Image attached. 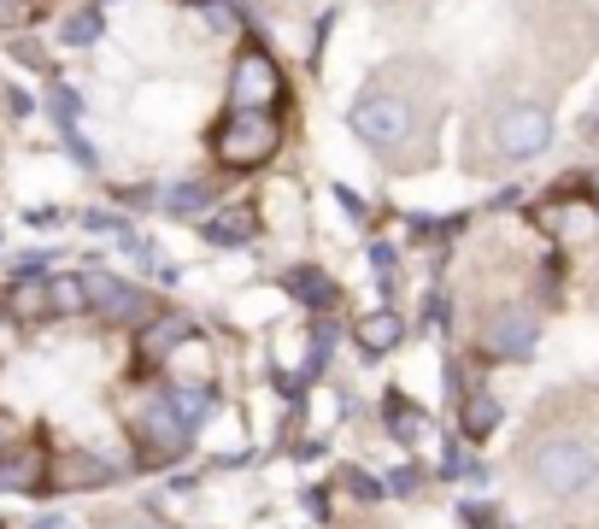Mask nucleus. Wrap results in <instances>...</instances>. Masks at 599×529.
Wrapping results in <instances>:
<instances>
[{
	"label": "nucleus",
	"instance_id": "obj_1",
	"mask_svg": "<svg viewBox=\"0 0 599 529\" xmlns=\"http://www.w3.org/2000/svg\"><path fill=\"white\" fill-rule=\"evenodd\" d=\"M594 470H599V448H594V441H582V436H552V441H540V448L529 453L535 489H547L559 500L588 489Z\"/></svg>",
	"mask_w": 599,
	"mask_h": 529
},
{
	"label": "nucleus",
	"instance_id": "obj_2",
	"mask_svg": "<svg viewBox=\"0 0 599 529\" xmlns=\"http://www.w3.org/2000/svg\"><path fill=\"white\" fill-rule=\"evenodd\" d=\"M212 153L224 160V171H259L276 153V118L271 112H247L236 106V118L217 124L212 136Z\"/></svg>",
	"mask_w": 599,
	"mask_h": 529
},
{
	"label": "nucleus",
	"instance_id": "obj_3",
	"mask_svg": "<svg viewBox=\"0 0 599 529\" xmlns=\"http://www.w3.org/2000/svg\"><path fill=\"white\" fill-rule=\"evenodd\" d=\"M353 136L364 141L371 153H400L405 141H412V130H417V118H412V106H405L400 95H364L359 106H353Z\"/></svg>",
	"mask_w": 599,
	"mask_h": 529
},
{
	"label": "nucleus",
	"instance_id": "obj_4",
	"mask_svg": "<svg viewBox=\"0 0 599 529\" xmlns=\"http://www.w3.org/2000/svg\"><path fill=\"white\" fill-rule=\"evenodd\" d=\"M283 95V71L265 48H241L236 53V71H229V100L247 112H271V100Z\"/></svg>",
	"mask_w": 599,
	"mask_h": 529
},
{
	"label": "nucleus",
	"instance_id": "obj_5",
	"mask_svg": "<svg viewBox=\"0 0 599 529\" xmlns=\"http://www.w3.org/2000/svg\"><path fill=\"white\" fill-rule=\"evenodd\" d=\"M494 141H500L506 160H535L540 148L552 141V112L547 106H506L500 118H494Z\"/></svg>",
	"mask_w": 599,
	"mask_h": 529
},
{
	"label": "nucleus",
	"instance_id": "obj_6",
	"mask_svg": "<svg viewBox=\"0 0 599 529\" xmlns=\"http://www.w3.org/2000/svg\"><path fill=\"white\" fill-rule=\"evenodd\" d=\"M136 436H141V453H148L141 465H165V459H177V453L188 448V430H183V418H177L171 400H148V406L136 412Z\"/></svg>",
	"mask_w": 599,
	"mask_h": 529
},
{
	"label": "nucleus",
	"instance_id": "obj_7",
	"mask_svg": "<svg viewBox=\"0 0 599 529\" xmlns=\"http://www.w3.org/2000/svg\"><path fill=\"white\" fill-rule=\"evenodd\" d=\"M535 336H540V318L529 306H506L488 318V330H482V348L494 353V360H529L535 353Z\"/></svg>",
	"mask_w": 599,
	"mask_h": 529
},
{
	"label": "nucleus",
	"instance_id": "obj_8",
	"mask_svg": "<svg viewBox=\"0 0 599 529\" xmlns=\"http://www.w3.org/2000/svg\"><path fill=\"white\" fill-rule=\"evenodd\" d=\"M77 282H83V294H89V306L100 312V318H112V324L141 318V294L129 289V282L112 277L107 265H83V270H77Z\"/></svg>",
	"mask_w": 599,
	"mask_h": 529
},
{
	"label": "nucleus",
	"instance_id": "obj_9",
	"mask_svg": "<svg viewBox=\"0 0 599 529\" xmlns=\"http://www.w3.org/2000/svg\"><path fill=\"white\" fill-rule=\"evenodd\" d=\"M0 489H12V494H30V489H48V459H41L36 448H24V453H0Z\"/></svg>",
	"mask_w": 599,
	"mask_h": 529
},
{
	"label": "nucleus",
	"instance_id": "obj_10",
	"mask_svg": "<svg viewBox=\"0 0 599 529\" xmlns=\"http://www.w3.org/2000/svg\"><path fill=\"white\" fill-rule=\"evenodd\" d=\"M112 470L107 459H95V453H65L60 465H48V489H100Z\"/></svg>",
	"mask_w": 599,
	"mask_h": 529
},
{
	"label": "nucleus",
	"instance_id": "obj_11",
	"mask_svg": "<svg viewBox=\"0 0 599 529\" xmlns=\"http://www.w3.org/2000/svg\"><path fill=\"white\" fill-rule=\"evenodd\" d=\"M207 230L212 248H241V241H253V206H224V212H212V224H200Z\"/></svg>",
	"mask_w": 599,
	"mask_h": 529
},
{
	"label": "nucleus",
	"instance_id": "obj_12",
	"mask_svg": "<svg viewBox=\"0 0 599 529\" xmlns=\"http://www.w3.org/2000/svg\"><path fill=\"white\" fill-rule=\"evenodd\" d=\"M400 336H405V318L400 312H371V318H359V348L364 353H394L400 348Z\"/></svg>",
	"mask_w": 599,
	"mask_h": 529
},
{
	"label": "nucleus",
	"instance_id": "obj_13",
	"mask_svg": "<svg viewBox=\"0 0 599 529\" xmlns=\"http://www.w3.org/2000/svg\"><path fill=\"white\" fill-rule=\"evenodd\" d=\"M7 306H12V318H53V282L18 277L12 294H7Z\"/></svg>",
	"mask_w": 599,
	"mask_h": 529
},
{
	"label": "nucleus",
	"instance_id": "obj_14",
	"mask_svg": "<svg viewBox=\"0 0 599 529\" xmlns=\"http://www.w3.org/2000/svg\"><path fill=\"white\" fill-rule=\"evenodd\" d=\"M383 412H388V430H394V441H400V448H417V441L429 436V418H423V412H417L405 394H388Z\"/></svg>",
	"mask_w": 599,
	"mask_h": 529
},
{
	"label": "nucleus",
	"instance_id": "obj_15",
	"mask_svg": "<svg viewBox=\"0 0 599 529\" xmlns=\"http://www.w3.org/2000/svg\"><path fill=\"white\" fill-rule=\"evenodd\" d=\"M283 282H288V294H295V300H305V306H317V312L335 306V282L324 277V270H305L300 265V270H288Z\"/></svg>",
	"mask_w": 599,
	"mask_h": 529
},
{
	"label": "nucleus",
	"instance_id": "obj_16",
	"mask_svg": "<svg viewBox=\"0 0 599 529\" xmlns=\"http://www.w3.org/2000/svg\"><path fill=\"white\" fill-rule=\"evenodd\" d=\"M177 341H188V318H159V324H148V330H141V360L159 365L171 348H177Z\"/></svg>",
	"mask_w": 599,
	"mask_h": 529
},
{
	"label": "nucleus",
	"instance_id": "obj_17",
	"mask_svg": "<svg viewBox=\"0 0 599 529\" xmlns=\"http://www.w3.org/2000/svg\"><path fill=\"white\" fill-rule=\"evenodd\" d=\"M494 424H500V400H494V394H464V436H471V441H482V436H488L494 430Z\"/></svg>",
	"mask_w": 599,
	"mask_h": 529
},
{
	"label": "nucleus",
	"instance_id": "obj_18",
	"mask_svg": "<svg viewBox=\"0 0 599 529\" xmlns=\"http://www.w3.org/2000/svg\"><path fill=\"white\" fill-rule=\"evenodd\" d=\"M60 41H65V48H95V41H100V7L71 12L65 30H60Z\"/></svg>",
	"mask_w": 599,
	"mask_h": 529
},
{
	"label": "nucleus",
	"instance_id": "obj_19",
	"mask_svg": "<svg viewBox=\"0 0 599 529\" xmlns=\"http://www.w3.org/2000/svg\"><path fill=\"white\" fill-rule=\"evenodd\" d=\"M171 406H177L183 430L195 436L200 424H207V412H212V394H207V389H177V394H171Z\"/></svg>",
	"mask_w": 599,
	"mask_h": 529
},
{
	"label": "nucleus",
	"instance_id": "obj_20",
	"mask_svg": "<svg viewBox=\"0 0 599 529\" xmlns=\"http://www.w3.org/2000/svg\"><path fill=\"white\" fill-rule=\"evenodd\" d=\"M83 306H89V294H83L77 277H60V282H53V318H71V312H83Z\"/></svg>",
	"mask_w": 599,
	"mask_h": 529
},
{
	"label": "nucleus",
	"instance_id": "obj_21",
	"mask_svg": "<svg viewBox=\"0 0 599 529\" xmlns=\"http://www.w3.org/2000/svg\"><path fill=\"white\" fill-rule=\"evenodd\" d=\"M207 182H177V189H165V206L171 212H200V206H207Z\"/></svg>",
	"mask_w": 599,
	"mask_h": 529
},
{
	"label": "nucleus",
	"instance_id": "obj_22",
	"mask_svg": "<svg viewBox=\"0 0 599 529\" xmlns=\"http://www.w3.org/2000/svg\"><path fill=\"white\" fill-rule=\"evenodd\" d=\"M476 470H482V465H476V453L452 448V453H447V465H441V477H447V482H459V477H476Z\"/></svg>",
	"mask_w": 599,
	"mask_h": 529
},
{
	"label": "nucleus",
	"instance_id": "obj_23",
	"mask_svg": "<svg viewBox=\"0 0 599 529\" xmlns=\"http://www.w3.org/2000/svg\"><path fill=\"white\" fill-rule=\"evenodd\" d=\"M347 489L364 494V500H376V494H383V482H376V477H364V470H347Z\"/></svg>",
	"mask_w": 599,
	"mask_h": 529
},
{
	"label": "nucleus",
	"instance_id": "obj_24",
	"mask_svg": "<svg viewBox=\"0 0 599 529\" xmlns=\"http://www.w3.org/2000/svg\"><path fill=\"white\" fill-rule=\"evenodd\" d=\"M24 18H30V0H0V24H7V30L24 24Z\"/></svg>",
	"mask_w": 599,
	"mask_h": 529
},
{
	"label": "nucleus",
	"instance_id": "obj_25",
	"mask_svg": "<svg viewBox=\"0 0 599 529\" xmlns=\"http://www.w3.org/2000/svg\"><path fill=\"white\" fill-rule=\"evenodd\" d=\"M464 524H471V529H494V512L482 506V500H471V506H464Z\"/></svg>",
	"mask_w": 599,
	"mask_h": 529
},
{
	"label": "nucleus",
	"instance_id": "obj_26",
	"mask_svg": "<svg viewBox=\"0 0 599 529\" xmlns=\"http://www.w3.org/2000/svg\"><path fill=\"white\" fill-rule=\"evenodd\" d=\"M371 265H376V277H383V282H394V253L388 248H371Z\"/></svg>",
	"mask_w": 599,
	"mask_h": 529
},
{
	"label": "nucleus",
	"instance_id": "obj_27",
	"mask_svg": "<svg viewBox=\"0 0 599 529\" xmlns=\"http://www.w3.org/2000/svg\"><path fill=\"white\" fill-rule=\"evenodd\" d=\"M388 489H394V494H412V489H417V477H412V470H394Z\"/></svg>",
	"mask_w": 599,
	"mask_h": 529
},
{
	"label": "nucleus",
	"instance_id": "obj_28",
	"mask_svg": "<svg viewBox=\"0 0 599 529\" xmlns=\"http://www.w3.org/2000/svg\"><path fill=\"white\" fill-rule=\"evenodd\" d=\"M7 448H12V424L0 418V453H7Z\"/></svg>",
	"mask_w": 599,
	"mask_h": 529
},
{
	"label": "nucleus",
	"instance_id": "obj_29",
	"mask_svg": "<svg viewBox=\"0 0 599 529\" xmlns=\"http://www.w3.org/2000/svg\"><path fill=\"white\" fill-rule=\"evenodd\" d=\"M118 529H159V524H118Z\"/></svg>",
	"mask_w": 599,
	"mask_h": 529
},
{
	"label": "nucleus",
	"instance_id": "obj_30",
	"mask_svg": "<svg viewBox=\"0 0 599 529\" xmlns=\"http://www.w3.org/2000/svg\"><path fill=\"white\" fill-rule=\"evenodd\" d=\"M188 7H207V0H188Z\"/></svg>",
	"mask_w": 599,
	"mask_h": 529
},
{
	"label": "nucleus",
	"instance_id": "obj_31",
	"mask_svg": "<svg viewBox=\"0 0 599 529\" xmlns=\"http://www.w3.org/2000/svg\"><path fill=\"white\" fill-rule=\"evenodd\" d=\"M594 194H599V182H594Z\"/></svg>",
	"mask_w": 599,
	"mask_h": 529
}]
</instances>
